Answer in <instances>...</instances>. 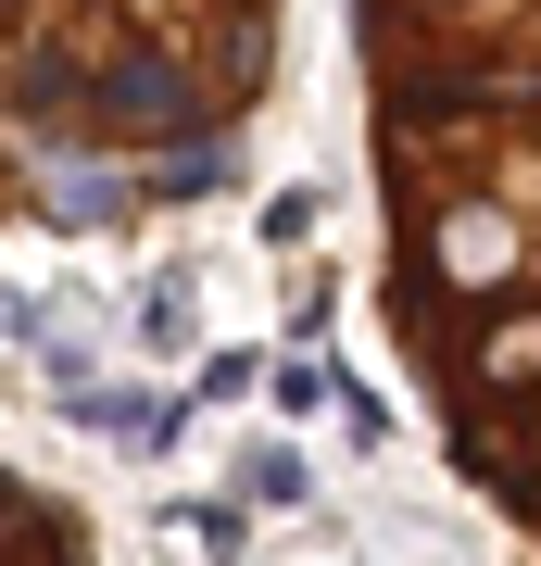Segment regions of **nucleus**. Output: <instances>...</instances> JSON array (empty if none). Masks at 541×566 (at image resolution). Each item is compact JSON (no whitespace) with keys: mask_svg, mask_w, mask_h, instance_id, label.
<instances>
[{"mask_svg":"<svg viewBox=\"0 0 541 566\" xmlns=\"http://www.w3.org/2000/svg\"><path fill=\"white\" fill-rule=\"evenodd\" d=\"M302 0H0V264L215 202L290 88Z\"/></svg>","mask_w":541,"mask_h":566,"instance_id":"obj_2","label":"nucleus"},{"mask_svg":"<svg viewBox=\"0 0 541 566\" xmlns=\"http://www.w3.org/2000/svg\"><path fill=\"white\" fill-rule=\"evenodd\" d=\"M353 76L403 390L541 554V0H353Z\"/></svg>","mask_w":541,"mask_h":566,"instance_id":"obj_1","label":"nucleus"},{"mask_svg":"<svg viewBox=\"0 0 541 566\" xmlns=\"http://www.w3.org/2000/svg\"><path fill=\"white\" fill-rule=\"evenodd\" d=\"M0 566H101V528L76 491H51L39 465L0 453Z\"/></svg>","mask_w":541,"mask_h":566,"instance_id":"obj_3","label":"nucleus"}]
</instances>
